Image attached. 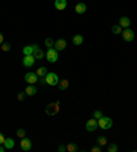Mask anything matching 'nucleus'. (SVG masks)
Segmentation results:
<instances>
[{
	"label": "nucleus",
	"instance_id": "cd10ccee",
	"mask_svg": "<svg viewBox=\"0 0 137 152\" xmlns=\"http://www.w3.org/2000/svg\"><path fill=\"white\" fill-rule=\"evenodd\" d=\"M118 151V147L115 144H110L108 145V152H117Z\"/></svg>",
	"mask_w": 137,
	"mask_h": 152
},
{
	"label": "nucleus",
	"instance_id": "423d86ee",
	"mask_svg": "<svg viewBox=\"0 0 137 152\" xmlns=\"http://www.w3.org/2000/svg\"><path fill=\"white\" fill-rule=\"evenodd\" d=\"M34 62H36V58L33 55H25L22 59V63L25 67H32L34 66Z\"/></svg>",
	"mask_w": 137,
	"mask_h": 152
},
{
	"label": "nucleus",
	"instance_id": "bb28decb",
	"mask_svg": "<svg viewBox=\"0 0 137 152\" xmlns=\"http://www.w3.org/2000/svg\"><path fill=\"white\" fill-rule=\"evenodd\" d=\"M27 95L25 93V92H19L18 93V96H17V99H18L19 102H22V100H25V97H26Z\"/></svg>",
	"mask_w": 137,
	"mask_h": 152
},
{
	"label": "nucleus",
	"instance_id": "f257e3e1",
	"mask_svg": "<svg viewBox=\"0 0 137 152\" xmlns=\"http://www.w3.org/2000/svg\"><path fill=\"white\" fill-rule=\"evenodd\" d=\"M59 77L56 73H47V76L43 78V84H47L50 86H58V82H59Z\"/></svg>",
	"mask_w": 137,
	"mask_h": 152
},
{
	"label": "nucleus",
	"instance_id": "72a5a7b5",
	"mask_svg": "<svg viewBox=\"0 0 137 152\" xmlns=\"http://www.w3.org/2000/svg\"><path fill=\"white\" fill-rule=\"evenodd\" d=\"M4 149H6V147L3 144H0V152H4Z\"/></svg>",
	"mask_w": 137,
	"mask_h": 152
},
{
	"label": "nucleus",
	"instance_id": "dca6fc26",
	"mask_svg": "<svg viewBox=\"0 0 137 152\" xmlns=\"http://www.w3.org/2000/svg\"><path fill=\"white\" fill-rule=\"evenodd\" d=\"M58 88H59V90H66L68 88V80H59Z\"/></svg>",
	"mask_w": 137,
	"mask_h": 152
},
{
	"label": "nucleus",
	"instance_id": "b1692460",
	"mask_svg": "<svg viewBox=\"0 0 137 152\" xmlns=\"http://www.w3.org/2000/svg\"><path fill=\"white\" fill-rule=\"evenodd\" d=\"M97 144H99L100 147H104L106 144H107V139H106L104 136H100V137H97Z\"/></svg>",
	"mask_w": 137,
	"mask_h": 152
},
{
	"label": "nucleus",
	"instance_id": "4be33fe9",
	"mask_svg": "<svg viewBox=\"0 0 137 152\" xmlns=\"http://www.w3.org/2000/svg\"><path fill=\"white\" fill-rule=\"evenodd\" d=\"M23 55H33V45L23 47Z\"/></svg>",
	"mask_w": 137,
	"mask_h": 152
},
{
	"label": "nucleus",
	"instance_id": "393cba45",
	"mask_svg": "<svg viewBox=\"0 0 137 152\" xmlns=\"http://www.w3.org/2000/svg\"><path fill=\"white\" fill-rule=\"evenodd\" d=\"M17 136H18L19 139L26 137V132H25V129H18V130H17Z\"/></svg>",
	"mask_w": 137,
	"mask_h": 152
},
{
	"label": "nucleus",
	"instance_id": "1a4fd4ad",
	"mask_svg": "<svg viewBox=\"0 0 137 152\" xmlns=\"http://www.w3.org/2000/svg\"><path fill=\"white\" fill-rule=\"evenodd\" d=\"M37 80H38V76L36 73H26L25 74V81L27 84H36Z\"/></svg>",
	"mask_w": 137,
	"mask_h": 152
},
{
	"label": "nucleus",
	"instance_id": "4468645a",
	"mask_svg": "<svg viewBox=\"0 0 137 152\" xmlns=\"http://www.w3.org/2000/svg\"><path fill=\"white\" fill-rule=\"evenodd\" d=\"M87 11V4L85 3H78L75 4V13L77 14H85Z\"/></svg>",
	"mask_w": 137,
	"mask_h": 152
},
{
	"label": "nucleus",
	"instance_id": "f3484780",
	"mask_svg": "<svg viewBox=\"0 0 137 152\" xmlns=\"http://www.w3.org/2000/svg\"><path fill=\"white\" fill-rule=\"evenodd\" d=\"M82 43H84V37H82L81 34H75V36L73 37V44L74 45H81Z\"/></svg>",
	"mask_w": 137,
	"mask_h": 152
},
{
	"label": "nucleus",
	"instance_id": "7c9ffc66",
	"mask_svg": "<svg viewBox=\"0 0 137 152\" xmlns=\"http://www.w3.org/2000/svg\"><path fill=\"white\" fill-rule=\"evenodd\" d=\"M4 141H6V137L0 133V144H3V145H4Z\"/></svg>",
	"mask_w": 137,
	"mask_h": 152
},
{
	"label": "nucleus",
	"instance_id": "f03ea898",
	"mask_svg": "<svg viewBox=\"0 0 137 152\" xmlns=\"http://www.w3.org/2000/svg\"><path fill=\"white\" fill-rule=\"evenodd\" d=\"M97 123H99V127H101V129H104V130H108L113 126V119L108 118V116H101L100 119H97Z\"/></svg>",
	"mask_w": 137,
	"mask_h": 152
},
{
	"label": "nucleus",
	"instance_id": "a211bd4d",
	"mask_svg": "<svg viewBox=\"0 0 137 152\" xmlns=\"http://www.w3.org/2000/svg\"><path fill=\"white\" fill-rule=\"evenodd\" d=\"M66 151H68V152H78V151H80V148H78L74 143H68L67 147H66Z\"/></svg>",
	"mask_w": 137,
	"mask_h": 152
},
{
	"label": "nucleus",
	"instance_id": "412c9836",
	"mask_svg": "<svg viewBox=\"0 0 137 152\" xmlns=\"http://www.w3.org/2000/svg\"><path fill=\"white\" fill-rule=\"evenodd\" d=\"M44 44H45L47 48H54V44H55V41L51 39V37H47L45 41H44Z\"/></svg>",
	"mask_w": 137,
	"mask_h": 152
},
{
	"label": "nucleus",
	"instance_id": "39448f33",
	"mask_svg": "<svg viewBox=\"0 0 137 152\" xmlns=\"http://www.w3.org/2000/svg\"><path fill=\"white\" fill-rule=\"evenodd\" d=\"M47 115H56L59 112V102L58 103H51L45 107Z\"/></svg>",
	"mask_w": 137,
	"mask_h": 152
},
{
	"label": "nucleus",
	"instance_id": "c756f323",
	"mask_svg": "<svg viewBox=\"0 0 137 152\" xmlns=\"http://www.w3.org/2000/svg\"><path fill=\"white\" fill-rule=\"evenodd\" d=\"M92 152H101V147L99 145V147H93L92 148Z\"/></svg>",
	"mask_w": 137,
	"mask_h": 152
},
{
	"label": "nucleus",
	"instance_id": "9d476101",
	"mask_svg": "<svg viewBox=\"0 0 137 152\" xmlns=\"http://www.w3.org/2000/svg\"><path fill=\"white\" fill-rule=\"evenodd\" d=\"M30 148H32V141L27 139V137H23L21 139V149L22 151H30Z\"/></svg>",
	"mask_w": 137,
	"mask_h": 152
},
{
	"label": "nucleus",
	"instance_id": "a878e982",
	"mask_svg": "<svg viewBox=\"0 0 137 152\" xmlns=\"http://www.w3.org/2000/svg\"><path fill=\"white\" fill-rule=\"evenodd\" d=\"M1 49H3V52H8L10 49H11V44H8V43H3V44H1Z\"/></svg>",
	"mask_w": 137,
	"mask_h": 152
},
{
	"label": "nucleus",
	"instance_id": "aec40b11",
	"mask_svg": "<svg viewBox=\"0 0 137 152\" xmlns=\"http://www.w3.org/2000/svg\"><path fill=\"white\" fill-rule=\"evenodd\" d=\"M4 147H6V149H11V148H14V140L13 139H6Z\"/></svg>",
	"mask_w": 137,
	"mask_h": 152
},
{
	"label": "nucleus",
	"instance_id": "20e7f679",
	"mask_svg": "<svg viewBox=\"0 0 137 152\" xmlns=\"http://www.w3.org/2000/svg\"><path fill=\"white\" fill-rule=\"evenodd\" d=\"M45 56H47V60L50 63H55L56 60H58V51L55 48H48V51H47V54H45Z\"/></svg>",
	"mask_w": 137,
	"mask_h": 152
},
{
	"label": "nucleus",
	"instance_id": "ddd939ff",
	"mask_svg": "<svg viewBox=\"0 0 137 152\" xmlns=\"http://www.w3.org/2000/svg\"><path fill=\"white\" fill-rule=\"evenodd\" d=\"M25 93L27 95V96H34V95L37 93V88L33 84H29V85L25 88Z\"/></svg>",
	"mask_w": 137,
	"mask_h": 152
},
{
	"label": "nucleus",
	"instance_id": "c85d7f7f",
	"mask_svg": "<svg viewBox=\"0 0 137 152\" xmlns=\"http://www.w3.org/2000/svg\"><path fill=\"white\" fill-rule=\"evenodd\" d=\"M101 116H103V115H101V112L99 111V110H96V111L93 112V118H95V119H100Z\"/></svg>",
	"mask_w": 137,
	"mask_h": 152
},
{
	"label": "nucleus",
	"instance_id": "5701e85b",
	"mask_svg": "<svg viewBox=\"0 0 137 152\" xmlns=\"http://www.w3.org/2000/svg\"><path fill=\"white\" fill-rule=\"evenodd\" d=\"M111 32H113L114 34H121V33H122V27L119 26V25H114V26L111 27Z\"/></svg>",
	"mask_w": 137,
	"mask_h": 152
},
{
	"label": "nucleus",
	"instance_id": "6e6552de",
	"mask_svg": "<svg viewBox=\"0 0 137 152\" xmlns=\"http://www.w3.org/2000/svg\"><path fill=\"white\" fill-rule=\"evenodd\" d=\"M66 45H67V43H66V40L64 39H58V40L55 41L54 44V48L59 52V51H63L64 48H66Z\"/></svg>",
	"mask_w": 137,
	"mask_h": 152
},
{
	"label": "nucleus",
	"instance_id": "2f4dec72",
	"mask_svg": "<svg viewBox=\"0 0 137 152\" xmlns=\"http://www.w3.org/2000/svg\"><path fill=\"white\" fill-rule=\"evenodd\" d=\"M58 149H59V152H64V151H66V147H64V145H59Z\"/></svg>",
	"mask_w": 137,
	"mask_h": 152
},
{
	"label": "nucleus",
	"instance_id": "0eeeda50",
	"mask_svg": "<svg viewBox=\"0 0 137 152\" xmlns=\"http://www.w3.org/2000/svg\"><path fill=\"white\" fill-rule=\"evenodd\" d=\"M97 127H99V123H97V119H95V118L89 119V121L87 122V125H85V129H87L88 132H95Z\"/></svg>",
	"mask_w": 137,
	"mask_h": 152
},
{
	"label": "nucleus",
	"instance_id": "f8f14e48",
	"mask_svg": "<svg viewBox=\"0 0 137 152\" xmlns=\"http://www.w3.org/2000/svg\"><path fill=\"white\" fill-rule=\"evenodd\" d=\"M67 7V0H55V8L59 10V11H63Z\"/></svg>",
	"mask_w": 137,
	"mask_h": 152
},
{
	"label": "nucleus",
	"instance_id": "7ed1b4c3",
	"mask_svg": "<svg viewBox=\"0 0 137 152\" xmlns=\"http://www.w3.org/2000/svg\"><path fill=\"white\" fill-rule=\"evenodd\" d=\"M122 37L123 40L126 41V43H133L134 41V32L132 30V29H129V27H126L125 30H122Z\"/></svg>",
	"mask_w": 137,
	"mask_h": 152
},
{
	"label": "nucleus",
	"instance_id": "2eb2a0df",
	"mask_svg": "<svg viewBox=\"0 0 137 152\" xmlns=\"http://www.w3.org/2000/svg\"><path fill=\"white\" fill-rule=\"evenodd\" d=\"M119 26L125 27V29L129 27V26H130V19H129L128 17H122V18L119 19Z\"/></svg>",
	"mask_w": 137,
	"mask_h": 152
},
{
	"label": "nucleus",
	"instance_id": "6ab92c4d",
	"mask_svg": "<svg viewBox=\"0 0 137 152\" xmlns=\"http://www.w3.org/2000/svg\"><path fill=\"white\" fill-rule=\"evenodd\" d=\"M47 73H48V71H47L45 67H38V69H37V71H36V74L38 77H45Z\"/></svg>",
	"mask_w": 137,
	"mask_h": 152
},
{
	"label": "nucleus",
	"instance_id": "9b49d317",
	"mask_svg": "<svg viewBox=\"0 0 137 152\" xmlns=\"http://www.w3.org/2000/svg\"><path fill=\"white\" fill-rule=\"evenodd\" d=\"M33 56H34L36 59H43L44 56H45V54L38 48V45H33Z\"/></svg>",
	"mask_w": 137,
	"mask_h": 152
},
{
	"label": "nucleus",
	"instance_id": "473e14b6",
	"mask_svg": "<svg viewBox=\"0 0 137 152\" xmlns=\"http://www.w3.org/2000/svg\"><path fill=\"white\" fill-rule=\"evenodd\" d=\"M4 43V37H3V33H0V45Z\"/></svg>",
	"mask_w": 137,
	"mask_h": 152
}]
</instances>
